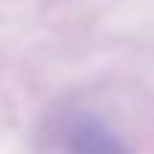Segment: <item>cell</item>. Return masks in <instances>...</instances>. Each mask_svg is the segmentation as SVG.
<instances>
[{"mask_svg": "<svg viewBox=\"0 0 154 154\" xmlns=\"http://www.w3.org/2000/svg\"><path fill=\"white\" fill-rule=\"evenodd\" d=\"M69 154H128L106 126L94 120H77L66 137Z\"/></svg>", "mask_w": 154, "mask_h": 154, "instance_id": "obj_1", "label": "cell"}]
</instances>
